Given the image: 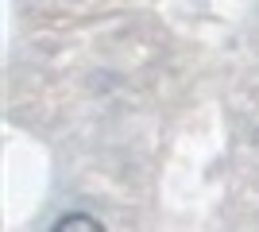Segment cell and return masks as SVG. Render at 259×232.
I'll use <instances>...</instances> for the list:
<instances>
[{"label": "cell", "mask_w": 259, "mask_h": 232, "mask_svg": "<svg viewBox=\"0 0 259 232\" xmlns=\"http://www.w3.org/2000/svg\"><path fill=\"white\" fill-rule=\"evenodd\" d=\"M70 228H93L97 232L101 228V221H93V217H62V221H54V232H70Z\"/></svg>", "instance_id": "6da1fadb"}]
</instances>
